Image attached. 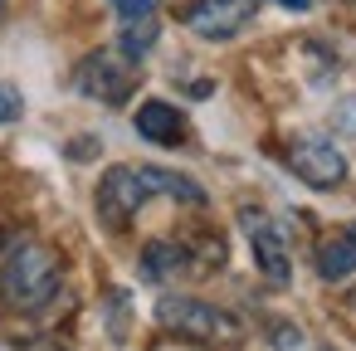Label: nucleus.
<instances>
[{"mask_svg": "<svg viewBox=\"0 0 356 351\" xmlns=\"http://www.w3.org/2000/svg\"><path fill=\"white\" fill-rule=\"evenodd\" d=\"M64 288V263L49 244H20L0 268V297L15 312H44Z\"/></svg>", "mask_w": 356, "mask_h": 351, "instance_id": "1", "label": "nucleus"}, {"mask_svg": "<svg viewBox=\"0 0 356 351\" xmlns=\"http://www.w3.org/2000/svg\"><path fill=\"white\" fill-rule=\"evenodd\" d=\"M156 322L186 341H200V346H239L244 327L239 317H229L225 307L215 302H200V297H186V293H166L156 302Z\"/></svg>", "mask_w": 356, "mask_h": 351, "instance_id": "2", "label": "nucleus"}, {"mask_svg": "<svg viewBox=\"0 0 356 351\" xmlns=\"http://www.w3.org/2000/svg\"><path fill=\"white\" fill-rule=\"evenodd\" d=\"M74 88H79L83 98H93V103L118 108V103H127L132 88H137V64L122 59L118 49H98V54H88V59L79 64Z\"/></svg>", "mask_w": 356, "mask_h": 351, "instance_id": "3", "label": "nucleus"}, {"mask_svg": "<svg viewBox=\"0 0 356 351\" xmlns=\"http://www.w3.org/2000/svg\"><path fill=\"white\" fill-rule=\"evenodd\" d=\"M147 200H152L147 166H113V171L98 181V215H103L108 229H122Z\"/></svg>", "mask_w": 356, "mask_h": 351, "instance_id": "4", "label": "nucleus"}, {"mask_svg": "<svg viewBox=\"0 0 356 351\" xmlns=\"http://www.w3.org/2000/svg\"><path fill=\"white\" fill-rule=\"evenodd\" d=\"M288 171L312 190H337L346 181V156L327 137H298L288 147Z\"/></svg>", "mask_w": 356, "mask_h": 351, "instance_id": "5", "label": "nucleus"}, {"mask_svg": "<svg viewBox=\"0 0 356 351\" xmlns=\"http://www.w3.org/2000/svg\"><path fill=\"white\" fill-rule=\"evenodd\" d=\"M239 229H244V239H249V249H254L259 273H264L268 283H288V278H293V263H288V244H283L278 225H273L259 205H244V210H239Z\"/></svg>", "mask_w": 356, "mask_h": 351, "instance_id": "6", "label": "nucleus"}, {"mask_svg": "<svg viewBox=\"0 0 356 351\" xmlns=\"http://www.w3.org/2000/svg\"><path fill=\"white\" fill-rule=\"evenodd\" d=\"M254 6L259 0H195L186 6V30L200 35V40H234L249 20H254Z\"/></svg>", "mask_w": 356, "mask_h": 351, "instance_id": "7", "label": "nucleus"}, {"mask_svg": "<svg viewBox=\"0 0 356 351\" xmlns=\"http://www.w3.org/2000/svg\"><path fill=\"white\" fill-rule=\"evenodd\" d=\"M132 127H137V137H147V142H156V147H181V142H186V117H181L171 103H161V98L142 103L137 117H132Z\"/></svg>", "mask_w": 356, "mask_h": 351, "instance_id": "8", "label": "nucleus"}, {"mask_svg": "<svg viewBox=\"0 0 356 351\" xmlns=\"http://www.w3.org/2000/svg\"><path fill=\"white\" fill-rule=\"evenodd\" d=\"M312 263H317V278H327V283H341L346 273H356V229H341V234L322 239Z\"/></svg>", "mask_w": 356, "mask_h": 351, "instance_id": "9", "label": "nucleus"}, {"mask_svg": "<svg viewBox=\"0 0 356 351\" xmlns=\"http://www.w3.org/2000/svg\"><path fill=\"white\" fill-rule=\"evenodd\" d=\"M156 40H161V20H156V15H132V20H122V30H118V54L132 59V64H142V59L156 49Z\"/></svg>", "mask_w": 356, "mask_h": 351, "instance_id": "10", "label": "nucleus"}, {"mask_svg": "<svg viewBox=\"0 0 356 351\" xmlns=\"http://www.w3.org/2000/svg\"><path fill=\"white\" fill-rule=\"evenodd\" d=\"M186 268H191L186 244L156 239V244H147V254H142V273H147L152 283H166V278H176V273H186Z\"/></svg>", "mask_w": 356, "mask_h": 351, "instance_id": "11", "label": "nucleus"}, {"mask_svg": "<svg viewBox=\"0 0 356 351\" xmlns=\"http://www.w3.org/2000/svg\"><path fill=\"white\" fill-rule=\"evenodd\" d=\"M147 181H152V195H171V200H186V205H205V190L176 171H161V166H147Z\"/></svg>", "mask_w": 356, "mask_h": 351, "instance_id": "12", "label": "nucleus"}, {"mask_svg": "<svg viewBox=\"0 0 356 351\" xmlns=\"http://www.w3.org/2000/svg\"><path fill=\"white\" fill-rule=\"evenodd\" d=\"M25 113V103H20V93L10 88V83H0V122H15Z\"/></svg>", "mask_w": 356, "mask_h": 351, "instance_id": "13", "label": "nucleus"}, {"mask_svg": "<svg viewBox=\"0 0 356 351\" xmlns=\"http://www.w3.org/2000/svg\"><path fill=\"white\" fill-rule=\"evenodd\" d=\"M113 10H118L122 20H132V15H156V0H113Z\"/></svg>", "mask_w": 356, "mask_h": 351, "instance_id": "14", "label": "nucleus"}, {"mask_svg": "<svg viewBox=\"0 0 356 351\" xmlns=\"http://www.w3.org/2000/svg\"><path fill=\"white\" fill-rule=\"evenodd\" d=\"M278 6H288V10H307L312 0H278Z\"/></svg>", "mask_w": 356, "mask_h": 351, "instance_id": "15", "label": "nucleus"}, {"mask_svg": "<svg viewBox=\"0 0 356 351\" xmlns=\"http://www.w3.org/2000/svg\"><path fill=\"white\" fill-rule=\"evenodd\" d=\"M346 6H356V0H346Z\"/></svg>", "mask_w": 356, "mask_h": 351, "instance_id": "16", "label": "nucleus"}, {"mask_svg": "<svg viewBox=\"0 0 356 351\" xmlns=\"http://www.w3.org/2000/svg\"><path fill=\"white\" fill-rule=\"evenodd\" d=\"M327 351H332V346H327Z\"/></svg>", "mask_w": 356, "mask_h": 351, "instance_id": "17", "label": "nucleus"}]
</instances>
